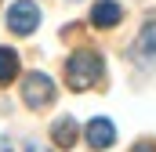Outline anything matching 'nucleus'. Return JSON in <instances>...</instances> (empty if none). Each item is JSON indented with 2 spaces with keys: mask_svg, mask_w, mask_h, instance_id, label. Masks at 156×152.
Listing matches in <instances>:
<instances>
[{
  "mask_svg": "<svg viewBox=\"0 0 156 152\" xmlns=\"http://www.w3.org/2000/svg\"><path fill=\"white\" fill-rule=\"evenodd\" d=\"M131 152H156V145H153V141H149V138H145V141H138V145H134V149H131Z\"/></svg>",
  "mask_w": 156,
  "mask_h": 152,
  "instance_id": "nucleus-9",
  "label": "nucleus"
},
{
  "mask_svg": "<svg viewBox=\"0 0 156 152\" xmlns=\"http://www.w3.org/2000/svg\"><path fill=\"white\" fill-rule=\"evenodd\" d=\"M120 18H123V7L116 0H98L91 7V26H98V29H113V26H120Z\"/></svg>",
  "mask_w": 156,
  "mask_h": 152,
  "instance_id": "nucleus-6",
  "label": "nucleus"
},
{
  "mask_svg": "<svg viewBox=\"0 0 156 152\" xmlns=\"http://www.w3.org/2000/svg\"><path fill=\"white\" fill-rule=\"evenodd\" d=\"M18 76V54L11 47H0V87H7Z\"/></svg>",
  "mask_w": 156,
  "mask_h": 152,
  "instance_id": "nucleus-8",
  "label": "nucleus"
},
{
  "mask_svg": "<svg viewBox=\"0 0 156 152\" xmlns=\"http://www.w3.org/2000/svg\"><path fill=\"white\" fill-rule=\"evenodd\" d=\"M83 138H87V145L94 152L109 149L113 141H116V127H113V119H105V116H94L87 127H83Z\"/></svg>",
  "mask_w": 156,
  "mask_h": 152,
  "instance_id": "nucleus-4",
  "label": "nucleus"
},
{
  "mask_svg": "<svg viewBox=\"0 0 156 152\" xmlns=\"http://www.w3.org/2000/svg\"><path fill=\"white\" fill-rule=\"evenodd\" d=\"M37 26H40V7L33 0H15L7 7V29L11 33L29 36V33H37Z\"/></svg>",
  "mask_w": 156,
  "mask_h": 152,
  "instance_id": "nucleus-3",
  "label": "nucleus"
},
{
  "mask_svg": "<svg viewBox=\"0 0 156 152\" xmlns=\"http://www.w3.org/2000/svg\"><path fill=\"white\" fill-rule=\"evenodd\" d=\"M134 62L142 65H156V18L142 26V33L134 40Z\"/></svg>",
  "mask_w": 156,
  "mask_h": 152,
  "instance_id": "nucleus-5",
  "label": "nucleus"
},
{
  "mask_svg": "<svg viewBox=\"0 0 156 152\" xmlns=\"http://www.w3.org/2000/svg\"><path fill=\"white\" fill-rule=\"evenodd\" d=\"M102 73H105V62H102V54L91 51V47H80L76 54H69V62H66V83H69L73 91L94 87V83L102 80Z\"/></svg>",
  "mask_w": 156,
  "mask_h": 152,
  "instance_id": "nucleus-1",
  "label": "nucleus"
},
{
  "mask_svg": "<svg viewBox=\"0 0 156 152\" xmlns=\"http://www.w3.org/2000/svg\"><path fill=\"white\" fill-rule=\"evenodd\" d=\"M26 152H47V149H40V145H29V149H26Z\"/></svg>",
  "mask_w": 156,
  "mask_h": 152,
  "instance_id": "nucleus-10",
  "label": "nucleus"
},
{
  "mask_svg": "<svg viewBox=\"0 0 156 152\" xmlns=\"http://www.w3.org/2000/svg\"><path fill=\"white\" fill-rule=\"evenodd\" d=\"M80 138V127L76 119H69V116H62V119H55V127H51V141L58 145V149H73Z\"/></svg>",
  "mask_w": 156,
  "mask_h": 152,
  "instance_id": "nucleus-7",
  "label": "nucleus"
},
{
  "mask_svg": "<svg viewBox=\"0 0 156 152\" xmlns=\"http://www.w3.org/2000/svg\"><path fill=\"white\" fill-rule=\"evenodd\" d=\"M22 102L29 105V109H44V105H51L55 102V80L47 73H29L22 80Z\"/></svg>",
  "mask_w": 156,
  "mask_h": 152,
  "instance_id": "nucleus-2",
  "label": "nucleus"
}]
</instances>
